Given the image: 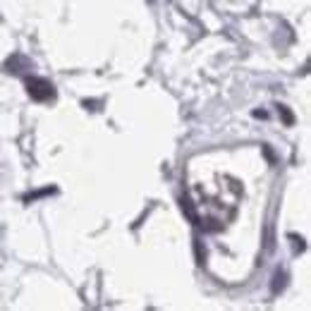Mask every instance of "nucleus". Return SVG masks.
<instances>
[{
    "mask_svg": "<svg viewBox=\"0 0 311 311\" xmlns=\"http://www.w3.org/2000/svg\"><path fill=\"white\" fill-rule=\"evenodd\" d=\"M27 91L34 101H48V98H53L55 96V89L53 84L43 77H29L27 79Z\"/></svg>",
    "mask_w": 311,
    "mask_h": 311,
    "instance_id": "nucleus-1",
    "label": "nucleus"
},
{
    "mask_svg": "<svg viewBox=\"0 0 311 311\" xmlns=\"http://www.w3.org/2000/svg\"><path fill=\"white\" fill-rule=\"evenodd\" d=\"M5 70L19 74V72H24V70H31V62L27 60V58H22V55H15V58H10V60H8Z\"/></svg>",
    "mask_w": 311,
    "mask_h": 311,
    "instance_id": "nucleus-2",
    "label": "nucleus"
},
{
    "mask_svg": "<svg viewBox=\"0 0 311 311\" xmlns=\"http://www.w3.org/2000/svg\"><path fill=\"white\" fill-rule=\"evenodd\" d=\"M282 288H285V273L278 271L275 275H273V295H278Z\"/></svg>",
    "mask_w": 311,
    "mask_h": 311,
    "instance_id": "nucleus-3",
    "label": "nucleus"
},
{
    "mask_svg": "<svg viewBox=\"0 0 311 311\" xmlns=\"http://www.w3.org/2000/svg\"><path fill=\"white\" fill-rule=\"evenodd\" d=\"M280 115H282V120H285V122H288V124H292V122H295V117H292V113H290V110L285 108V106H280Z\"/></svg>",
    "mask_w": 311,
    "mask_h": 311,
    "instance_id": "nucleus-4",
    "label": "nucleus"
},
{
    "mask_svg": "<svg viewBox=\"0 0 311 311\" xmlns=\"http://www.w3.org/2000/svg\"><path fill=\"white\" fill-rule=\"evenodd\" d=\"M290 240L295 242L292 247H295V251H304V240L302 237H297V235H290Z\"/></svg>",
    "mask_w": 311,
    "mask_h": 311,
    "instance_id": "nucleus-5",
    "label": "nucleus"
},
{
    "mask_svg": "<svg viewBox=\"0 0 311 311\" xmlns=\"http://www.w3.org/2000/svg\"><path fill=\"white\" fill-rule=\"evenodd\" d=\"M254 117H268V115H266L264 110H254Z\"/></svg>",
    "mask_w": 311,
    "mask_h": 311,
    "instance_id": "nucleus-6",
    "label": "nucleus"
}]
</instances>
